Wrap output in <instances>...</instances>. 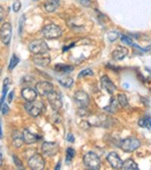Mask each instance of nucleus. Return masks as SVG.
Segmentation results:
<instances>
[{
	"label": "nucleus",
	"instance_id": "obj_1",
	"mask_svg": "<svg viewBox=\"0 0 151 170\" xmlns=\"http://www.w3.org/2000/svg\"><path fill=\"white\" fill-rule=\"evenodd\" d=\"M84 165L87 169L98 170L101 166V161L99 156L93 152H88L84 156Z\"/></svg>",
	"mask_w": 151,
	"mask_h": 170
},
{
	"label": "nucleus",
	"instance_id": "obj_2",
	"mask_svg": "<svg viewBox=\"0 0 151 170\" xmlns=\"http://www.w3.org/2000/svg\"><path fill=\"white\" fill-rule=\"evenodd\" d=\"M119 146L125 152H133L141 146V141L134 137H128L120 141Z\"/></svg>",
	"mask_w": 151,
	"mask_h": 170
},
{
	"label": "nucleus",
	"instance_id": "obj_3",
	"mask_svg": "<svg viewBox=\"0 0 151 170\" xmlns=\"http://www.w3.org/2000/svg\"><path fill=\"white\" fill-rule=\"evenodd\" d=\"M42 35L47 39H57L62 35V30L57 24H47L42 29Z\"/></svg>",
	"mask_w": 151,
	"mask_h": 170
},
{
	"label": "nucleus",
	"instance_id": "obj_4",
	"mask_svg": "<svg viewBox=\"0 0 151 170\" xmlns=\"http://www.w3.org/2000/svg\"><path fill=\"white\" fill-rule=\"evenodd\" d=\"M24 108L27 111V113L33 117H37L41 114L43 109H44V103L41 100H34V102H26L24 104Z\"/></svg>",
	"mask_w": 151,
	"mask_h": 170
},
{
	"label": "nucleus",
	"instance_id": "obj_5",
	"mask_svg": "<svg viewBox=\"0 0 151 170\" xmlns=\"http://www.w3.org/2000/svg\"><path fill=\"white\" fill-rule=\"evenodd\" d=\"M29 49L34 55H42L48 51V46L44 40L37 39L29 44Z\"/></svg>",
	"mask_w": 151,
	"mask_h": 170
},
{
	"label": "nucleus",
	"instance_id": "obj_6",
	"mask_svg": "<svg viewBox=\"0 0 151 170\" xmlns=\"http://www.w3.org/2000/svg\"><path fill=\"white\" fill-rule=\"evenodd\" d=\"M28 166L33 170H43L46 166L43 156L39 153H34L29 158Z\"/></svg>",
	"mask_w": 151,
	"mask_h": 170
},
{
	"label": "nucleus",
	"instance_id": "obj_7",
	"mask_svg": "<svg viewBox=\"0 0 151 170\" xmlns=\"http://www.w3.org/2000/svg\"><path fill=\"white\" fill-rule=\"evenodd\" d=\"M41 150L44 155L51 157L54 156L59 151V146L57 142H53V141H44L42 144Z\"/></svg>",
	"mask_w": 151,
	"mask_h": 170
},
{
	"label": "nucleus",
	"instance_id": "obj_8",
	"mask_svg": "<svg viewBox=\"0 0 151 170\" xmlns=\"http://www.w3.org/2000/svg\"><path fill=\"white\" fill-rule=\"evenodd\" d=\"M12 36V27L9 22H5V24L0 28V38L4 45H9Z\"/></svg>",
	"mask_w": 151,
	"mask_h": 170
},
{
	"label": "nucleus",
	"instance_id": "obj_9",
	"mask_svg": "<svg viewBox=\"0 0 151 170\" xmlns=\"http://www.w3.org/2000/svg\"><path fill=\"white\" fill-rule=\"evenodd\" d=\"M47 99L48 102L53 108V110L58 111L60 108L62 107V100H61V96L57 91L53 90L51 93L47 95Z\"/></svg>",
	"mask_w": 151,
	"mask_h": 170
},
{
	"label": "nucleus",
	"instance_id": "obj_10",
	"mask_svg": "<svg viewBox=\"0 0 151 170\" xmlns=\"http://www.w3.org/2000/svg\"><path fill=\"white\" fill-rule=\"evenodd\" d=\"M35 90L37 91V94L41 96H47L49 93L54 90V86L50 82L47 81H42L36 84L35 86Z\"/></svg>",
	"mask_w": 151,
	"mask_h": 170
},
{
	"label": "nucleus",
	"instance_id": "obj_11",
	"mask_svg": "<svg viewBox=\"0 0 151 170\" xmlns=\"http://www.w3.org/2000/svg\"><path fill=\"white\" fill-rule=\"evenodd\" d=\"M73 99L75 100V102H76L81 108H86L90 102L89 96L87 95V93H85V92L82 90H79V91L75 92Z\"/></svg>",
	"mask_w": 151,
	"mask_h": 170
},
{
	"label": "nucleus",
	"instance_id": "obj_12",
	"mask_svg": "<svg viewBox=\"0 0 151 170\" xmlns=\"http://www.w3.org/2000/svg\"><path fill=\"white\" fill-rule=\"evenodd\" d=\"M107 160L113 169H122L123 162L120 159V157L119 156V154L117 152H109L107 157Z\"/></svg>",
	"mask_w": 151,
	"mask_h": 170
},
{
	"label": "nucleus",
	"instance_id": "obj_13",
	"mask_svg": "<svg viewBox=\"0 0 151 170\" xmlns=\"http://www.w3.org/2000/svg\"><path fill=\"white\" fill-rule=\"evenodd\" d=\"M100 82H101V86L102 88L108 92L109 95H112L114 92L116 91V86L114 85L109 78L108 75H103L100 79Z\"/></svg>",
	"mask_w": 151,
	"mask_h": 170
},
{
	"label": "nucleus",
	"instance_id": "obj_14",
	"mask_svg": "<svg viewBox=\"0 0 151 170\" xmlns=\"http://www.w3.org/2000/svg\"><path fill=\"white\" fill-rule=\"evenodd\" d=\"M21 97L28 102H34L37 98V91L32 88H24L21 90Z\"/></svg>",
	"mask_w": 151,
	"mask_h": 170
},
{
	"label": "nucleus",
	"instance_id": "obj_15",
	"mask_svg": "<svg viewBox=\"0 0 151 170\" xmlns=\"http://www.w3.org/2000/svg\"><path fill=\"white\" fill-rule=\"evenodd\" d=\"M128 55V49L124 47H122V46H119V47L116 48V49H114L112 51V59L114 60H123L126 56Z\"/></svg>",
	"mask_w": 151,
	"mask_h": 170
},
{
	"label": "nucleus",
	"instance_id": "obj_16",
	"mask_svg": "<svg viewBox=\"0 0 151 170\" xmlns=\"http://www.w3.org/2000/svg\"><path fill=\"white\" fill-rule=\"evenodd\" d=\"M22 135H23V141L26 144H33L35 143L37 141L40 140V136L32 133L29 129H24L23 132H22Z\"/></svg>",
	"mask_w": 151,
	"mask_h": 170
},
{
	"label": "nucleus",
	"instance_id": "obj_17",
	"mask_svg": "<svg viewBox=\"0 0 151 170\" xmlns=\"http://www.w3.org/2000/svg\"><path fill=\"white\" fill-rule=\"evenodd\" d=\"M23 135L18 130H14L12 133V144L15 148H20L23 144Z\"/></svg>",
	"mask_w": 151,
	"mask_h": 170
},
{
	"label": "nucleus",
	"instance_id": "obj_18",
	"mask_svg": "<svg viewBox=\"0 0 151 170\" xmlns=\"http://www.w3.org/2000/svg\"><path fill=\"white\" fill-rule=\"evenodd\" d=\"M44 7L47 12L52 13L56 11V10L59 7V0H47Z\"/></svg>",
	"mask_w": 151,
	"mask_h": 170
},
{
	"label": "nucleus",
	"instance_id": "obj_19",
	"mask_svg": "<svg viewBox=\"0 0 151 170\" xmlns=\"http://www.w3.org/2000/svg\"><path fill=\"white\" fill-rule=\"evenodd\" d=\"M34 64L38 65L40 67H47L50 63V58L49 57H43V56H35L33 59Z\"/></svg>",
	"mask_w": 151,
	"mask_h": 170
},
{
	"label": "nucleus",
	"instance_id": "obj_20",
	"mask_svg": "<svg viewBox=\"0 0 151 170\" xmlns=\"http://www.w3.org/2000/svg\"><path fill=\"white\" fill-rule=\"evenodd\" d=\"M55 71L60 74H69L73 71V66L71 65H67L63 63H58L54 67Z\"/></svg>",
	"mask_w": 151,
	"mask_h": 170
},
{
	"label": "nucleus",
	"instance_id": "obj_21",
	"mask_svg": "<svg viewBox=\"0 0 151 170\" xmlns=\"http://www.w3.org/2000/svg\"><path fill=\"white\" fill-rule=\"evenodd\" d=\"M122 169H124V170H138L139 167H138L137 164L135 163L133 159L130 158V159H127L123 162Z\"/></svg>",
	"mask_w": 151,
	"mask_h": 170
},
{
	"label": "nucleus",
	"instance_id": "obj_22",
	"mask_svg": "<svg viewBox=\"0 0 151 170\" xmlns=\"http://www.w3.org/2000/svg\"><path fill=\"white\" fill-rule=\"evenodd\" d=\"M58 83L61 85L63 88H71V86L73 85V78L69 75L67 76H63V77H60V78L58 79Z\"/></svg>",
	"mask_w": 151,
	"mask_h": 170
},
{
	"label": "nucleus",
	"instance_id": "obj_23",
	"mask_svg": "<svg viewBox=\"0 0 151 170\" xmlns=\"http://www.w3.org/2000/svg\"><path fill=\"white\" fill-rule=\"evenodd\" d=\"M9 78H5L4 83H3V90H2V96L1 99H0V111H1V107L4 103V99L7 96V90H9Z\"/></svg>",
	"mask_w": 151,
	"mask_h": 170
},
{
	"label": "nucleus",
	"instance_id": "obj_24",
	"mask_svg": "<svg viewBox=\"0 0 151 170\" xmlns=\"http://www.w3.org/2000/svg\"><path fill=\"white\" fill-rule=\"evenodd\" d=\"M117 100H118V103L123 108L129 106V102H128V99L125 94H119Z\"/></svg>",
	"mask_w": 151,
	"mask_h": 170
},
{
	"label": "nucleus",
	"instance_id": "obj_25",
	"mask_svg": "<svg viewBox=\"0 0 151 170\" xmlns=\"http://www.w3.org/2000/svg\"><path fill=\"white\" fill-rule=\"evenodd\" d=\"M117 108H118V100H116L114 98H112L110 99V104L105 108V110L109 111V113H115L117 111Z\"/></svg>",
	"mask_w": 151,
	"mask_h": 170
},
{
	"label": "nucleus",
	"instance_id": "obj_26",
	"mask_svg": "<svg viewBox=\"0 0 151 170\" xmlns=\"http://www.w3.org/2000/svg\"><path fill=\"white\" fill-rule=\"evenodd\" d=\"M20 63V59L17 57L16 54H13L11 59H10V61H9V71H12L13 69L18 65V63Z\"/></svg>",
	"mask_w": 151,
	"mask_h": 170
},
{
	"label": "nucleus",
	"instance_id": "obj_27",
	"mask_svg": "<svg viewBox=\"0 0 151 170\" xmlns=\"http://www.w3.org/2000/svg\"><path fill=\"white\" fill-rule=\"evenodd\" d=\"M74 156H75V150L73 148H71V147H69L66 151V162L67 163H70Z\"/></svg>",
	"mask_w": 151,
	"mask_h": 170
},
{
	"label": "nucleus",
	"instance_id": "obj_28",
	"mask_svg": "<svg viewBox=\"0 0 151 170\" xmlns=\"http://www.w3.org/2000/svg\"><path fill=\"white\" fill-rule=\"evenodd\" d=\"M94 75V72L91 70V69H85L80 72V74H78V78H82V77L85 76H92Z\"/></svg>",
	"mask_w": 151,
	"mask_h": 170
},
{
	"label": "nucleus",
	"instance_id": "obj_29",
	"mask_svg": "<svg viewBox=\"0 0 151 170\" xmlns=\"http://www.w3.org/2000/svg\"><path fill=\"white\" fill-rule=\"evenodd\" d=\"M120 36V34L118 32H115V31H111L108 34V39L109 40V42H114L116 39H118V37Z\"/></svg>",
	"mask_w": 151,
	"mask_h": 170
},
{
	"label": "nucleus",
	"instance_id": "obj_30",
	"mask_svg": "<svg viewBox=\"0 0 151 170\" xmlns=\"http://www.w3.org/2000/svg\"><path fill=\"white\" fill-rule=\"evenodd\" d=\"M149 117H143L138 121V126L141 127H147L149 125Z\"/></svg>",
	"mask_w": 151,
	"mask_h": 170
},
{
	"label": "nucleus",
	"instance_id": "obj_31",
	"mask_svg": "<svg viewBox=\"0 0 151 170\" xmlns=\"http://www.w3.org/2000/svg\"><path fill=\"white\" fill-rule=\"evenodd\" d=\"M12 158H13V162H14V164L16 165V166L19 168V169H23V165H22V163H21V161L16 156V155H13L12 156Z\"/></svg>",
	"mask_w": 151,
	"mask_h": 170
},
{
	"label": "nucleus",
	"instance_id": "obj_32",
	"mask_svg": "<svg viewBox=\"0 0 151 170\" xmlns=\"http://www.w3.org/2000/svg\"><path fill=\"white\" fill-rule=\"evenodd\" d=\"M120 40H122L123 43H124L126 45H133V39L127 35H123L122 37H120Z\"/></svg>",
	"mask_w": 151,
	"mask_h": 170
},
{
	"label": "nucleus",
	"instance_id": "obj_33",
	"mask_svg": "<svg viewBox=\"0 0 151 170\" xmlns=\"http://www.w3.org/2000/svg\"><path fill=\"white\" fill-rule=\"evenodd\" d=\"M21 7V4H20V1H19V0H17V1H15L13 6H12V9L15 12H18Z\"/></svg>",
	"mask_w": 151,
	"mask_h": 170
},
{
	"label": "nucleus",
	"instance_id": "obj_34",
	"mask_svg": "<svg viewBox=\"0 0 151 170\" xmlns=\"http://www.w3.org/2000/svg\"><path fill=\"white\" fill-rule=\"evenodd\" d=\"M1 111H2V113H3L4 115L7 114V113L9 112V106H7V104H3V105H2Z\"/></svg>",
	"mask_w": 151,
	"mask_h": 170
},
{
	"label": "nucleus",
	"instance_id": "obj_35",
	"mask_svg": "<svg viewBox=\"0 0 151 170\" xmlns=\"http://www.w3.org/2000/svg\"><path fill=\"white\" fill-rule=\"evenodd\" d=\"M77 1L85 7H89L90 4H91V0H77Z\"/></svg>",
	"mask_w": 151,
	"mask_h": 170
},
{
	"label": "nucleus",
	"instance_id": "obj_36",
	"mask_svg": "<svg viewBox=\"0 0 151 170\" xmlns=\"http://www.w3.org/2000/svg\"><path fill=\"white\" fill-rule=\"evenodd\" d=\"M5 16H6V11L4 10V7H0V22H1L4 20Z\"/></svg>",
	"mask_w": 151,
	"mask_h": 170
},
{
	"label": "nucleus",
	"instance_id": "obj_37",
	"mask_svg": "<svg viewBox=\"0 0 151 170\" xmlns=\"http://www.w3.org/2000/svg\"><path fill=\"white\" fill-rule=\"evenodd\" d=\"M23 21H24V15H22L21 18H20V29H19V32L20 34H21V31H22V25H23Z\"/></svg>",
	"mask_w": 151,
	"mask_h": 170
},
{
	"label": "nucleus",
	"instance_id": "obj_38",
	"mask_svg": "<svg viewBox=\"0 0 151 170\" xmlns=\"http://www.w3.org/2000/svg\"><path fill=\"white\" fill-rule=\"evenodd\" d=\"M67 141L69 142H74V137L71 133H69L67 136Z\"/></svg>",
	"mask_w": 151,
	"mask_h": 170
},
{
	"label": "nucleus",
	"instance_id": "obj_39",
	"mask_svg": "<svg viewBox=\"0 0 151 170\" xmlns=\"http://www.w3.org/2000/svg\"><path fill=\"white\" fill-rule=\"evenodd\" d=\"M13 96H14V91H10V93H9V98H7V102H9V103H11V102H12Z\"/></svg>",
	"mask_w": 151,
	"mask_h": 170
},
{
	"label": "nucleus",
	"instance_id": "obj_40",
	"mask_svg": "<svg viewBox=\"0 0 151 170\" xmlns=\"http://www.w3.org/2000/svg\"><path fill=\"white\" fill-rule=\"evenodd\" d=\"M72 47H74V44H71V45H70V46H68V47H63V49H62V51L64 52V51H67V50H69L71 48H72Z\"/></svg>",
	"mask_w": 151,
	"mask_h": 170
},
{
	"label": "nucleus",
	"instance_id": "obj_41",
	"mask_svg": "<svg viewBox=\"0 0 151 170\" xmlns=\"http://www.w3.org/2000/svg\"><path fill=\"white\" fill-rule=\"evenodd\" d=\"M3 138V132H2V127H1V123H0V140Z\"/></svg>",
	"mask_w": 151,
	"mask_h": 170
},
{
	"label": "nucleus",
	"instance_id": "obj_42",
	"mask_svg": "<svg viewBox=\"0 0 151 170\" xmlns=\"http://www.w3.org/2000/svg\"><path fill=\"white\" fill-rule=\"evenodd\" d=\"M3 164V156H2V154H0V166H2Z\"/></svg>",
	"mask_w": 151,
	"mask_h": 170
},
{
	"label": "nucleus",
	"instance_id": "obj_43",
	"mask_svg": "<svg viewBox=\"0 0 151 170\" xmlns=\"http://www.w3.org/2000/svg\"><path fill=\"white\" fill-rule=\"evenodd\" d=\"M55 169H56V170H58V169H60V162H58V166H56Z\"/></svg>",
	"mask_w": 151,
	"mask_h": 170
},
{
	"label": "nucleus",
	"instance_id": "obj_44",
	"mask_svg": "<svg viewBox=\"0 0 151 170\" xmlns=\"http://www.w3.org/2000/svg\"><path fill=\"white\" fill-rule=\"evenodd\" d=\"M149 125L151 126V119H149Z\"/></svg>",
	"mask_w": 151,
	"mask_h": 170
},
{
	"label": "nucleus",
	"instance_id": "obj_45",
	"mask_svg": "<svg viewBox=\"0 0 151 170\" xmlns=\"http://www.w3.org/2000/svg\"><path fill=\"white\" fill-rule=\"evenodd\" d=\"M0 75H1V70H0Z\"/></svg>",
	"mask_w": 151,
	"mask_h": 170
}]
</instances>
